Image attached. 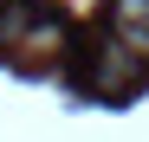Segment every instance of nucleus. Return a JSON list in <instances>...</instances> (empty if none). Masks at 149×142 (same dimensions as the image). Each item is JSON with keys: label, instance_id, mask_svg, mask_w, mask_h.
Returning a JSON list of instances; mask_svg holds the SVG:
<instances>
[{"label": "nucleus", "instance_id": "nucleus-1", "mask_svg": "<svg viewBox=\"0 0 149 142\" xmlns=\"http://www.w3.org/2000/svg\"><path fill=\"white\" fill-rule=\"evenodd\" d=\"M0 52L13 65H26V71H45L65 52V26L33 13V7H0Z\"/></svg>", "mask_w": 149, "mask_h": 142}, {"label": "nucleus", "instance_id": "nucleus-2", "mask_svg": "<svg viewBox=\"0 0 149 142\" xmlns=\"http://www.w3.org/2000/svg\"><path fill=\"white\" fill-rule=\"evenodd\" d=\"M143 65H149V58L136 52V45L110 32L104 45H97V58H91V78H97V90H130V84L143 78Z\"/></svg>", "mask_w": 149, "mask_h": 142}]
</instances>
